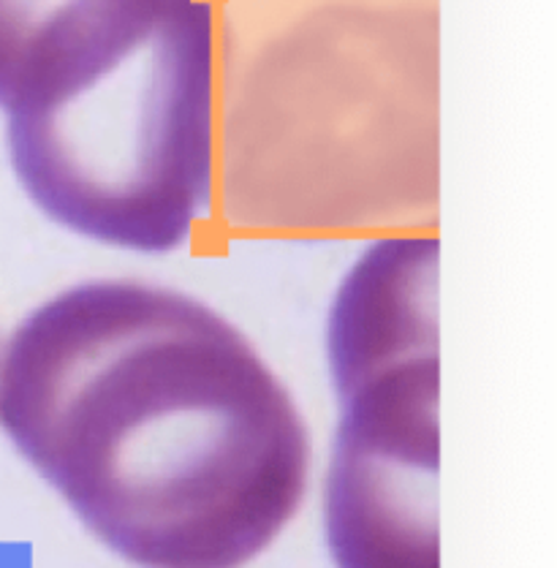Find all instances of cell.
<instances>
[{
  "mask_svg": "<svg viewBox=\"0 0 557 568\" xmlns=\"http://www.w3.org/2000/svg\"><path fill=\"white\" fill-rule=\"evenodd\" d=\"M217 47L215 3L199 0L82 88L6 114L30 202L93 243L183 247L213 204Z\"/></svg>",
  "mask_w": 557,
  "mask_h": 568,
  "instance_id": "obj_3",
  "label": "cell"
},
{
  "mask_svg": "<svg viewBox=\"0 0 557 568\" xmlns=\"http://www.w3.org/2000/svg\"><path fill=\"white\" fill-rule=\"evenodd\" d=\"M0 568H3V566H0Z\"/></svg>",
  "mask_w": 557,
  "mask_h": 568,
  "instance_id": "obj_5",
  "label": "cell"
},
{
  "mask_svg": "<svg viewBox=\"0 0 557 568\" xmlns=\"http://www.w3.org/2000/svg\"><path fill=\"white\" fill-rule=\"evenodd\" d=\"M226 63L221 202L259 237H356L438 207L427 0H286Z\"/></svg>",
  "mask_w": 557,
  "mask_h": 568,
  "instance_id": "obj_2",
  "label": "cell"
},
{
  "mask_svg": "<svg viewBox=\"0 0 557 568\" xmlns=\"http://www.w3.org/2000/svg\"><path fill=\"white\" fill-rule=\"evenodd\" d=\"M0 430L139 568H242L300 511L311 438L229 318L174 288L88 281L0 356Z\"/></svg>",
  "mask_w": 557,
  "mask_h": 568,
  "instance_id": "obj_1",
  "label": "cell"
},
{
  "mask_svg": "<svg viewBox=\"0 0 557 568\" xmlns=\"http://www.w3.org/2000/svg\"><path fill=\"white\" fill-rule=\"evenodd\" d=\"M341 403L324 485L335 568H440L438 343L332 367Z\"/></svg>",
  "mask_w": 557,
  "mask_h": 568,
  "instance_id": "obj_4",
  "label": "cell"
}]
</instances>
